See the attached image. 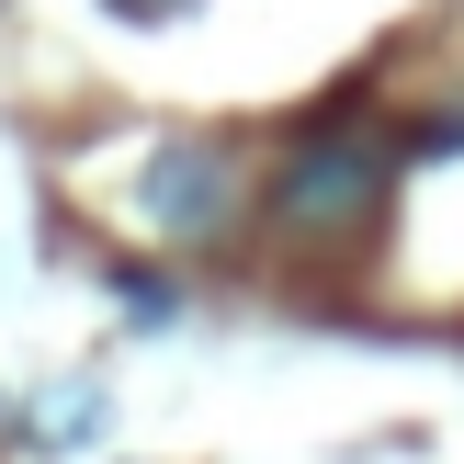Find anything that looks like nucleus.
<instances>
[{
  "label": "nucleus",
  "instance_id": "nucleus-1",
  "mask_svg": "<svg viewBox=\"0 0 464 464\" xmlns=\"http://www.w3.org/2000/svg\"><path fill=\"white\" fill-rule=\"evenodd\" d=\"M397 193V136L385 125H306L272 170V227L295 238H352V227L385 216Z\"/></svg>",
  "mask_w": 464,
  "mask_h": 464
},
{
  "label": "nucleus",
  "instance_id": "nucleus-2",
  "mask_svg": "<svg viewBox=\"0 0 464 464\" xmlns=\"http://www.w3.org/2000/svg\"><path fill=\"white\" fill-rule=\"evenodd\" d=\"M136 216H148L170 249L227 238V216H238V148H216V136H170V148L136 170Z\"/></svg>",
  "mask_w": 464,
  "mask_h": 464
},
{
  "label": "nucleus",
  "instance_id": "nucleus-3",
  "mask_svg": "<svg viewBox=\"0 0 464 464\" xmlns=\"http://www.w3.org/2000/svg\"><path fill=\"white\" fill-rule=\"evenodd\" d=\"M113 295H125L148 329H170V284H159V272H113Z\"/></svg>",
  "mask_w": 464,
  "mask_h": 464
},
{
  "label": "nucleus",
  "instance_id": "nucleus-4",
  "mask_svg": "<svg viewBox=\"0 0 464 464\" xmlns=\"http://www.w3.org/2000/svg\"><path fill=\"white\" fill-rule=\"evenodd\" d=\"M113 12H136V23H159V12H181V0H113Z\"/></svg>",
  "mask_w": 464,
  "mask_h": 464
}]
</instances>
